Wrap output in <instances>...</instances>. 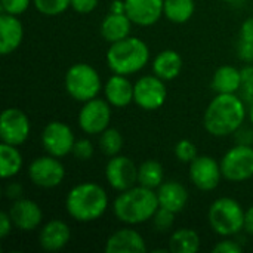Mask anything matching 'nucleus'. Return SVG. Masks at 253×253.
<instances>
[{
  "label": "nucleus",
  "instance_id": "32",
  "mask_svg": "<svg viewBox=\"0 0 253 253\" xmlns=\"http://www.w3.org/2000/svg\"><path fill=\"white\" fill-rule=\"evenodd\" d=\"M175 215L173 212L168 211V209H163V208H159L157 212L154 213V216L151 218V222H153V227L156 231L159 233H168L172 230L173 224H175Z\"/></svg>",
  "mask_w": 253,
  "mask_h": 253
},
{
  "label": "nucleus",
  "instance_id": "6",
  "mask_svg": "<svg viewBox=\"0 0 253 253\" xmlns=\"http://www.w3.org/2000/svg\"><path fill=\"white\" fill-rule=\"evenodd\" d=\"M64 86L67 93L77 102H86L99 95L104 89L101 76L95 67L87 62L73 64L64 77Z\"/></svg>",
  "mask_w": 253,
  "mask_h": 253
},
{
  "label": "nucleus",
  "instance_id": "38",
  "mask_svg": "<svg viewBox=\"0 0 253 253\" xmlns=\"http://www.w3.org/2000/svg\"><path fill=\"white\" fill-rule=\"evenodd\" d=\"M237 55L239 58L246 62V64H252L253 62V42L248 40H240L239 46H237Z\"/></svg>",
  "mask_w": 253,
  "mask_h": 253
},
{
  "label": "nucleus",
  "instance_id": "31",
  "mask_svg": "<svg viewBox=\"0 0 253 253\" xmlns=\"http://www.w3.org/2000/svg\"><path fill=\"white\" fill-rule=\"evenodd\" d=\"M173 154H175V157L181 163L190 165L199 156V150H197V145L193 141H190V139H181V141H178L175 144Z\"/></svg>",
  "mask_w": 253,
  "mask_h": 253
},
{
  "label": "nucleus",
  "instance_id": "23",
  "mask_svg": "<svg viewBox=\"0 0 253 253\" xmlns=\"http://www.w3.org/2000/svg\"><path fill=\"white\" fill-rule=\"evenodd\" d=\"M153 74L165 82L175 80L182 71V58L173 49H165L159 52L151 62Z\"/></svg>",
  "mask_w": 253,
  "mask_h": 253
},
{
  "label": "nucleus",
  "instance_id": "18",
  "mask_svg": "<svg viewBox=\"0 0 253 253\" xmlns=\"http://www.w3.org/2000/svg\"><path fill=\"white\" fill-rule=\"evenodd\" d=\"M71 240V230L61 219L47 221L39 233V245L44 252H59Z\"/></svg>",
  "mask_w": 253,
  "mask_h": 253
},
{
  "label": "nucleus",
  "instance_id": "17",
  "mask_svg": "<svg viewBox=\"0 0 253 253\" xmlns=\"http://www.w3.org/2000/svg\"><path fill=\"white\" fill-rule=\"evenodd\" d=\"M126 15L133 25L151 27L163 16L165 0H125Z\"/></svg>",
  "mask_w": 253,
  "mask_h": 253
},
{
  "label": "nucleus",
  "instance_id": "44",
  "mask_svg": "<svg viewBox=\"0 0 253 253\" xmlns=\"http://www.w3.org/2000/svg\"><path fill=\"white\" fill-rule=\"evenodd\" d=\"M248 116H249V120L253 126V101L249 104V108H248Z\"/></svg>",
  "mask_w": 253,
  "mask_h": 253
},
{
  "label": "nucleus",
  "instance_id": "2",
  "mask_svg": "<svg viewBox=\"0 0 253 253\" xmlns=\"http://www.w3.org/2000/svg\"><path fill=\"white\" fill-rule=\"evenodd\" d=\"M111 208L114 216L120 222L132 227L151 221L160 206L156 190L138 184L129 190L119 193Z\"/></svg>",
  "mask_w": 253,
  "mask_h": 253
},
{
  "label": "nucleus",
  "instance_id": "21",
  "mask_svg": "<svg viewBox=\"0 0 253 253\" xmlns=\"http://www.w3.org/2000/svg\"><path fill=\"white\" fill-rule=\"evenodd\" d=\"M104 96L116 108H125L133 102V83L127 76L113 74L104 84Z\"/></svg>",
  "mask_w": 253,
  "mask_h": 253
},
{
  "label": "nucleus",
  "instance_id": "37",
  "mask_svg": "<svg viewBox=\"0 0 253 253\" xmlns=\"http://www.w3.org/2000/svg\"><path fill=\"white\" fill-rule=\"evenodd\" d=\"M99 0H71V9L77 13L86 15L98 7Z\"/></svg>",
  "mask_w": 253,
  "mask_h": 253
},
{
  "label": "nucleus",
  "instance_id": "4",
  "mask_svg": "<svg viewBox=\"0 0 253 253\" xmlns=\"http://www.w3.org/2000/svg\"><path fill=\"white\" fill-rule=\"evenodd\" d=\"M105 59L113 74L132 76L139 73L150 62V47L139 37L129 36L120 42L111 43Z\"/></svg>",
  "mask_w": 253,
  "mask_h": 253
},
{
  "label": "nucleus",
  "instance_id": "5",
  "mask_svg": "<svg viewBox=\"0 0 253 253\" xmlns=\"http://www.w3.org/2000/svg\"><path fill=\"white\" fill-rule=\"evenodd\" d=\"M243 206L233 197L216 199L208 211V222L215 234L219 237H236L245 231Z\"/></svg>",
  "mask_w": 253,
  "mask_h": 253
},
{
  "label": "nucleus",
  "instance_id": "13",
  "mask_svg": "<svg viewBox=\"0 0 253 253\" xmlns=\"http://www.w3.org/2000/svg\"><path fill=\"white\" fill-rule=\"evenodd\" d=\"M104 173L108 185L117 193L138 185V166L127 156L117 154L110 157Z\"/></svg>",
  "mask_w": 253,
  "mask_h": 253
},
{
  "label": "nucleus",
  "instance_id": "14",
  "mask_svg": "<svg viewBox=\"0 0 253 253\" xmlns=\"http://www.w3.org/2000/svg\"><path fill=\"white\" fill-rule=\"evenodd\" d=\"M190 179L193 185L200 191H213L218 188L222 176L221 163L215 160L212 156L199 154L191 163L188 170Z\"/></svg>",
  "mask_w": 253,
  "mask_h": 253
},
{
  "label": "nucleus",
  "instance_id": "22",
  "mask_svg": "<svg viewBox=\"0 0 253 253\" xmlns=\"http://www.w3.org/2000/svg\"><path fill=\"white\" fill-rule=\"evenodd\" d=\"M132 25L133 22L126 13H108L99 27L101 36L105 42L116 43L129 36H132Z\"/></svg>",
  "mask_w": 253,
  "mask_h": 253
},
{
  "label": "nucleus",
  "instance_id": "20",
  "mask_svg": "<svg viewBox=\"0 0 253 253\" xmlns=\"http://www.w3.org/2000/svg\"><path fill=\"white\" fill-rule=\"evenodd\" d=\"M159 206L168 209L173 213L182 212L190 200L188 190L178 181H165L157 190Z\"/></svg>",
  "mask_w": 253,
  "mask_h": 253
},
{
  "label": "nucleus",
  "instance_id": "26",
  "mask_svg": "<svg viewBox=\"0 0 253 253\" xmlns=\"http://www.w3.org/2000/svg\"><path fill=\"white\" fill-rule=\"evenodd\" d=\"M202 246V239L191 228L175 230L169 237V251L173 253H197Z\"/></svg>",
  "mask_w": 253,
  "mask_h": 253
},
{
  "label": "nucleus",
  "instance_id": "35",
  "mask_svg": "<svg viewBox=\"0 0 253 253\" xmlns=\"http://www.w3.org/2000/svg\"><path fill=\"white\" fill-rule=\"evenodd\" d=\"M31 3L33 0H0V7H1V13L19 16L24 12H27Z\"/></svg>",
  "mask_w": 253,
  "mask_h": 253
},
{
  "label": "nucleus",
  "instance_id": "16",
  "mask_svg": "<svg viewBox=\"0 0 253 253\" xmlns=\"http://www.w3.org/2000/svg\"><path fill=\"white\" fill-rule=\"evenodd\" d=\"M104 251L107 253L147 252V242L139 231L130 227H125V228L116 230L107 239Z\"/></svg>",
  "mask_w": 253,
  "mask_h": 253
},
{
  "label": "nucleus",
  "instance_id": "1",
  "mask_svg": "<svg viewBox=\"0 0 253 253\" xmlns=\"http://www.w3.org/2000/svg\"><path fill=\"white\" fill-rule=\"evenodd\" d=\"M248 104L239 93H216L203 114L206 132L215 138L234 135L245 123Z\"/></svg>",
  "mask_w": 253,
  "mask_h": 253
},
{
  "label": "nucleus",
  "instance_id": "45",
  "mask_svg": "<svg viewBox=\"0 0 253 253\" xmlns=\"http://www.w3.org/2000/svg\"><path fill=\"white\" fill-rule=\"evenodd\" d=\"M222 1H227V3H236V1H239V0H222Z\"/></svg>",
  "mask_w": 253,
  "mask_h": 253
},
{
  "label": "nucleus",
  "instance_id": "29",
  "mask_svg": "<svg viewBox=\"0 0 253 253\" xmlns=\"http://www.w3.org/2000/svg\"><path fill=\"white\" fill-rule=\"evenodd\" d=\"M123 144H125L123 135L120 133V130H117L114 127L105 129L99 135V141H98V147H99L101 153L107 157L120 154L123 150Z\"/></svg>",
  "mask_w": 253,
  "mask_h": 253
},
{
  "label": "nucleus",
  "instance_id": "10",
  "mask_svg": "<svg viewBox=\"0 0 253 253\" xmlns=\"http://www.w3.org/2000/svg\"><path fill=\"white\" fill-rule=\"evenodd\" d=\"M166 98V82L156 74L142 76L133 83V102L145 111H156L162 108Z\"/></svg>",
  "mask_w": 253,
  "mask_h": 253
},
{
  "label": "nucleus",
  "instance_id": "30",
  "mask_svg": "<svg viewBox=\"0 0 253 253\" xmlns=\"http://www.w3.org/2000/svg\"><path fill=\"white\" fill-rule=\"evenodd\" d=\"M33 4L44 16H58L71 7V0H33Z\"/></svg>",
  "mask_w": 253,
  "mask_h": 253
},
{
  "label": "nucleus",
  "instance_id": "43",
  "mask_svg": "<svg viewBox=\"0 0 253 253\" xmlns=\"http://www.w3.org/2000/svg\"><path fill=\"white\" fill-rule=\"evenodd\" d=\"M111 13H126V3L125 0H113L110 4Z\"/></svg>",
  "mask_w": 253,
  "mask_h": 253
},
{
  "label": "nucleus",
  "instance_id": "7",
  "mask_svg": "<svg viewBox=\"0 0 253 253\" xmlns=\"http://www.w3.org/2000/svg\"><path fill=\"white\" fill-rule=\"evenodd\" d=\"M224 179L245 182L253 178V145L236 144L219 160Z\"/></svg>",
  "mask_w": 253,
  "mask_h": 253
},
{
  "label": "nucleus",
  "instance_id": "42",
  "mask_svg": "<svg viewBox=\"0 0 253 253\" xmlns=\"http://www.w3.org/2000/svg\"><path fill=\"white\" fill-rule=\"evenodd\" d=\"M245 231L253 237V205L245 213Z\"/></svg>",
  "mask_w": 253,
  "mask_h": 253
},
{
  "label": "nucleus",
  "instance_id": "36",
  "mask_svg": "<svg viewBox=\"0 0 253 253\" xmlns=\"http://www.w3.org/2000/svg\"><path fill=\"white\" fill-rule=\"evenodd\" d=\"M212 252L215 253H242L243 252V246L233 237H222L221 242H218Z\"/></svg>",
  "mask_w": 253,
  "mask_h": 253
},
{
  "label": "nucleus",
  "instance_id": "33",
  "mask_svg": "<svg viewBox=\"0 0 253 253\" xmlns=\"http://www.w3.org/2000/svg\"><path fill=\"white\" fill-rule=\"evenodd\" d=\"M242 99L249 105L253 101V65L248 64L242 68V87L239 90Z\"/></svg>",
  "mask_w": 253,
  "mask_h": 253
},
{
  "label": "nucleus",
  "instance_id": "8",
  "mask_svg": "<svg viewBox=\"0 0 253 253\" xmlns=\"http://www.w3.org/2000/svg\"><path fill=\"white\" fill-rule=\"evenodd\" d=\"M28 179L39 188L52 190L62 184L65 178V168L61 159L50 154L36 157L28 166Z\"/></svg>",
  "mask_w": 253,
  "mask_h": 253
},
{
  "label": "nucleus",
  "instance_id": "40",
  "mask_svg": "<svg viewBox=\"0 0 253 253\" xmlns=\"http://www.w3.org/2000/svg\"><path fill=\"white\" fill-rule=\"evenodd\" d=\"M12 228H15V227H13V222H12L9 213L1 212L0 213V239H6L12 233Z\"/></svg>",
  "mask_w": 253,
  "mask_h": 253
},
{
  "label": "nucleus",
  "instance_id": "24",
  "mask_svg": "<svg viewBox=\"0 0 253 253\" xmlns=\"http://www.w3.org/2000/svg\"><path fill=\"white\" fill-rule=\"evenodd\" d=\"M242 87V68L221 65L212 77V89L216 93H239Z\"/></svg>",
  "mask_w": 253,
  "mask_h": 253
},
{
  "label": "nucleus",
  "instance_id": "15",
  "mask_svg": "<svg viewBox=\"0 0 253 253\" xmlns=\"http://www.w3.org/2000/svg\"><path fill=\"white\" fill-rule=\"evenodd\" d=\"M7 213L13 222V227L24 233H31L37 230L43 221V211L39 203L25 197L12 202Z\"/></svg>",
  "mask_w": 253,
  "mask_h": 253
},
{
  "label": "nucleus",
  "instance_id": "27",
  "mask_svg": "<svg viewBox=\"0 0 253 253\" xmlns=\"http://www.w3.org/2000/svg\"><path fill=\"white\" fill-rule=\"evenodd\" d=\"M196 12L194 0H165L163 16L173 24L188 22Z\"/></svg>",
  "mask_w": 253,
  "mask_h": 253
},
{
  "label": "nucleus",
  "instance_id": "34",
  "mask_svg": "<svg viewBox=\"0 0 253 253\" xmlns=\"http://www.w3.org/2000/svg\"><path fill=\"white\" fill-rule=\"evenodd\" d=\"M93 153H95V147H93V142L90 139H87V138L76 139V144L73 148V156L77 160L87 162L93 157Z\"/></svg>",
  "mask_w": 253,
  "mask_h": 253
},
{
  "label": "nucleus",
  "instance_id": "9",
  "mask_svg": "<svg viewBox=\"0 0 253 253\" xmlns=\"http://www.w3.org/2000/svg\"><path fill=\"white\" fill-rule=\"evenodd\" d=\"M77 123L86 135H101L111 123V104L104 98H93L82 104Z\"/></svg>",
  "mask_w": 253,
  "mask_h": 253
},
{
  "label": "nucleus",
  "instance_id": "25",
  "mask_svg": "<svg viewBox=\"0 0 253 253\" xmlns=\"http://www.w3.org/2000/svg\"><path fill=\"white\" fill-rule=\"evenodd\" d=\"M24 166V157L19 147L10 144H0V175L3 179L15 178Z\"/></svg>",
  "mask_w": 253,
  "mask_h": 253
},
{
  "label": "nucleus",
  "instance_id": "19",
  "mask_svg": "<svg viewBox=\"0 0 253 253\" xmlns=\"http://www.w3.org/2000/svg\"><path fill=\"white\" fill-rule=\"evenodd\" d=\"M24 40V24L16 15H0V53H13Z\"/></svg>",
  "mask_w": 253,
  "mask_h": 253
},
{
  "label": "nucleus",
  "instance_id": "41",
  "mask_svg": "<svg viewBox=\"0 0 253 253\" xmlns=\"http://www.w3.org/2000/svg\"><path fill=\"white\" fill-rule=\"evenodd\" d=\"M240 40L253 42V18H248L240 27Z\"/></svg>",
  "mask_w": 253,
  "mask_h": 253
},
{
  "label": "nucleus",
  "instance_id": "28",
  "mask_svg": "<svg viewBox=\"0 0 253 253\" xmlns=\"http://www.w3.org/2000/svg\"><path fill=\"white\" fill-rule=\"evenodd\" d=\"M165 182V168L157 160H145L138 166V184L157 190Z\"/></svg>",
  "mask_w": 253,
  "mask_h": 253
},
{
  "label": "nucleus",
  "instance_id": "11",
  "mask_svg": "<svg viewBox=\"0 0 253 253\" xmlns=\"http://www.w3.org/2000/svg\"><path fill=\"white\" fill-rule=\"evenodd\" d=\"M76 144V136L73 129L59 120L49 122L42 132V147L43 150L58 159L73 154Z\"/></svg>",
  "mask_w": 253,
  "mask_h": 253
},
{
  "label": "nucleus",
  "instance_id": "39",
  "mask_svg": "<svg viewBox=\"0 0 253 253\" xmlns=\"http://www.w3.org/2000/svg\"><path fill=\"white\" fill-rule=\"evenodd\" d=\"M4 196L10 202H15L18 199L24 197V187L19 182H9L4 188Z\"/></svg>",
  "mask_w": 253,
  "mask_h": 253
},
{
  "label": "nucleus",
  "instance_id": "12",
  "mask_svg": "<svg viewBox=\"0 0 253 253\" xmlns=\"http://www.w3.org/2000/svg\"><path fill=\"white\" fill-rule=\"evenodd\" d=\"M31 133V123L24 110L9 107L0 116V139L4 144L21 147Z\"/></svg>",
  "mask_w": 253,
  "mask_h": 253
},
{
  "label": "nucleus",
  "instance_id": "3",
  "mask_svg": "<svg viewBox=\"0 0 253 253\" xmlns=\"http://www.w3.org/2000/svg\"><path fill=\"white\" fill-rule=\"evenodd\" d=\"M107 191L95 182L74 185L65 197V211L77 222H93L104 216L108 209Z\"/></svg>",
  "mask_w": 253,
  "mask_h": 253
}]
</instances>
